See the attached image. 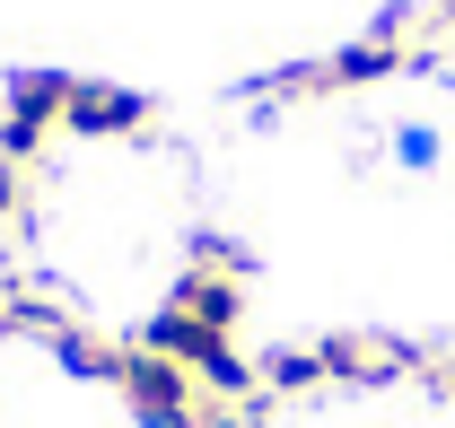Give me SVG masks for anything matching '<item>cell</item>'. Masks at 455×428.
Wrapping results in <instances>:
<instances>
[{"instance_id":"9c48e42d","label":"cell","mask_w":455,"mask_h":428,"mask_svg":"<svg viewBox=\"0 0 455 428\" xmlns=\"http://www.w3.org/2000/svg\"><path fill=\"white\" fill-rule=\"evenodd\" d=\"M395 158H403V166H438V131H429V123H403Z\"/></svg>"},{"instance_id":"6da1fadb","label":"cell","mask_w":455,"mask_h":428,"mask_svg":"<svg viewBox=\"0 0 455 428\" xmlns=\"http://www.w3.org/2000/svg\"><path fill=\"white\" fill-rule=\"evenodd\" d=\"M114 393H123V411L140 428H202V384H193V368H175V359L140 350V341H123Z\"/></svg>"},{"instance_id":"277c9868","label":"cell","mask_w":455,"mask_h":428,"mask_svg":"<svg viewBox=\"0 0 455 428\" xmlns=\"http://www.w3.org/2000/svg\"><path fill=\"white\" fill-rule=\"evenodd\" d=\"M167 306H184V315L211 323V332H236V323H245V280H228V271H193V263H184V280H175Z\"/></svg>"},{"instance_id":"52a82bcc","label":"cell","mask_w":455,"mask_h":428,"mask_svg":"<svg viewBox=\"0 0 455 428\" xmlns=\"http://www.w3.org/2000/svg\"><path fill=\"white\" fill-rule=\"evenodd\" d=\"M324 70H333V88H368V79H386V70H403V44H386V36H368V44H350V53H333Z\"/></svg>"},{"instance_id":"7a4b0ae2","label":"cell","mask_w":455,"mask_h":428,"mask_svg":"<svg viewBox=\"0 0 455 428\" xmlns=\"http://www.w3.org/2000/svg\"><path fill=\"white\" fill-rule=\"evenodd\" d=\"M140 123H149V97L140 88H114V79H79L70 114H61V131H79V140H132Z\"/></svg>"},{"instance_id":"8fae6325","label":"cell","mask_w":455,"mask_h":428,"mask_svg":"<svg viewBox=\"0 0 455 428\" xmlns=\"http://www.w3.org/2000/svg\"><path fill=\"white\" fill-rule=\"evenodd\" d=\"M438 384H447V402H455V359H447V368H438Z\"/></svg>"},{"instance_id":"3957f363","label":"cell","mask_w":455,"mask_h":428,"mask_svg":"<svg viewBox=\"0 0 455 428\" xmlns=\"http://www.w3.org/2000/svg\"><path fill=\"white\" fill-rule=\"evenodd\" d=\"M315 359H324V376H341V384H386V376H411V368H420L411 341H368V332H333V341H315Z\"/></svg>"},{"instance_id":"ba28073f","label":"cell","mask_w":455,"mask_h":428,"mask_svg":"<svg viewBox=\"0 0 455 428\" xmlns=\"http://www.w3.org/2000/svg\"><path fill=\"white\" fill-rule=\"evenodd\" d=\"M307 384H324V359L315 350H272L263 359V393H307Z\"/></svg>"},{"instance_id":"8992f818","label":"cell","mask_w":455,"mask_h":428,"mask_svg":"<svg viewBox=\"0 0 455 428\" xmlns=\"http://www.w3.org/2000/svg\"><path fill=\"white\" fill-rule=\"evenodd\" d=\"M53 359H61L70 376H88V384H114L123 341H97V332H79V323H70V332H53Z\"/></svg>"},{"instance_id":"30bf717a","label":"cell","mask_w":455,"mask_h":428,"mask_svg":"<svg viewBox=\"0 0 455 428\" xmlns=\"http://www.w3.org/2000/svg\"><path fill=\"white\" fill-rule=\"evenodd\" d=\"M18 210H27V166L0 158V218H18Z\"/></svg>"},{"instance_id":"7c38bea8","label":"cell","mask_w":455,"mask_h":428,"mask_svg":"<svg viewBox=\"0 0 455 428\" xmlns=\"http://www.w3.org/2000/svg\"><path fill=\"white\" fill-rule=\"evenodd\" d=\"M9 332H18V315H9V306H0V341H9Z\"/></svg>"},{"instance_id":"5b68a950","label":"cell","mask_w":455,"mask_h":428,"mask_svg":"<svg viewBox=\"0 0 455 428\" xmlns=\"http://www.w3.org/2000/svg\"><path fill=\"white\" fill-rule=\"evenodd\" d=\"M70 88H79L70 70H18V79H9V114H18V123H44V131H53L61 114H70Z\"/></svg>"}]
</instances>
